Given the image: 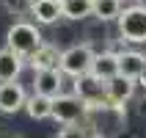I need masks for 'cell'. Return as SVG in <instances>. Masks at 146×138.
Masks as SVG:
<instances>
[{"label": "cell", "mask_w": 146, "mask_h": 138, "mask_svg": "<svg viewBox=\"0 0 146 138\" xmlns=\"http://www.w3.org/2000/svg\"><path fill=\"white\" fill-rule=\"evenodd\" d=\"M119 36L130 44H146V3L121 8L119 14Z\"/></svg>", "instance_id": "6da1fadb"}, {"label": "cell", "mask_w": 146, "mask_h": 138, "mask_svg": "<svg viewBox=\"0 0 146 138\" xmlns=\"http://www.w3.org/2000/svg\"><path fill=\"white\" fill-rule=\"evenodd\" d=\"M41 41H44L41 39V31L33 22H25V19L14 22L11 28H8V33H6V47L14 50L17 55H22V58H28Z\"/></svg>", "instance_id": "7a4b0ae2"}, {"label": "cell", "mask_w": 146, "mask_h": 138, "mask_svg": "<svg viewBox=\"0 0 146 138\" xmlns=\"http://www.w3.org/2000/svg\"><path fill=\"white\" fill-rule=\"evenodd\" d=\"M91 61H94V47H91L88 41H83V44H72V47L61 50V64L58 69L69 77H80L91 69Z\"/></svg>", "instance_id": "3957f363"}, {"label": "cell", "mask_w": 146, "mask_h": 138, "mask_svg": "<svg viewBox=\"0 0 146 138\" xmlns=\"http://www.w3.org/2000/svg\"><path fill=\"white\" fill-rule=\"evenodd\" d=\"M74 94L88 105V111L91 108H113L110 99H108V91H105V80L94 77L91 72L74 77Z\"/></svg>", "instance_id": "277c9868"}, {"label": "cell", "mask_w": 146, "mask_h": 138, "mask_svg": "<svg viewBox=\"0 0 146 138\" xmlns=\"http://www.w3.org/2000/svg\"><path fill=\"white\" fill-rule=\"evenodd\" d=\"M86 113H88V105L77 94H58L52 99V113H50V119H55L61 124H77Z\"/></svg>", "instance_id": "5b68a950"}, {"label": "cell", "mask_w": 146, "mask_h": 138, "mask_svg": "<svg viewBox=\"0 0 146 138\" xmlns=\"http://www.w3.org/2000/svg\"><path fill=\"white\" fill-rule=\"evenodd\" d=\"M33 89H36V94L55 99L58 94H64V72L61 69H39L33 77Z\"/></svg>", "instance_id": "8992f818"}, {"label": "cell", "mask_w": 146, "mask_h": 138, "mask_svg": "<svg viewBox=\"0 0 146 138\" xmlns=\"http://www.w3.org/2000/svg\"><path fill=\"white\" fill-rule=\"evenodd\" d=\"M25 102H28V94L17 80L11 83H0V113H17V111H25Z\"/></svg>", "instance_id": "52a82bcc"}, {"label": "cell", "mask_w": 146, "mask_h": 138, "mask_svg": "<svg viewBox=\"0 0 146 138\" xmlns=\"http://www.w3.org/2000/svg\"><path fill=\"white\" fill-rule=\"evenodd\" d=\"M31 17L39 25H55L58 19H64V6L61 0H31Z\"/></svg>", "instance_id": "ba28073f"}, {"label": "cell", "mask_w": 146, "mask_h": 138, "mask_svg": "<svg viewBox=\"0 0 146 138\" xmlns=\"http://www.w3.org/2000/svg\"><path fill=\"white\" fill-rule=\"evenodd\" d=\"M105 91H108V99L113 108H121L124 102H130L132 94H135V80L124 77V75H116L105 83Z\"/></svg>", "instance_id": "9c48e42d"}, {"label": "cell", "mask_w": 146, "mask_h": 138, "mask_svg": "<svg viewBox=\"0 0 146 138\" xmlns=\"http://www.w3.org/2000/svg\"><path fill=\"white\" fill-rule=\"evenodd\" d=\"M94 77H99V80H110V77H116L119 75V53H113V50H102V53H94V61H91V69H88Z\"/></svg>", "instance_id": "30bf717a"}, {"label": "cell", "mask_w": 146, "mask_h": 138, "mask_svg": "<svg viewBox=\"0 0 146 138\" xmlns=\"http://www.w3.org/2000/svg\"><path fill=\"white\" fill-rule=\"evenodd\" d=\"M28 61H31L33 72H39V69H58V64H61V50L55 44H44L41 41L39 47L28 55Z\"/></svg>", "instance_id": "8fae6325"}, {"label": "cell", "mask_w": 146, "mask_h": 138, "mask_svg": "<svg viewBox=\"0 0 146 138\" xmlns=\"http://www.w3.org/2000/svg\"><path fill=\"white\" fill-rule=\"evenodd\" d=\"M22 66H25V58L17 55L14 50L3 47L0 50V83H11L22 75Z\"/></svg>", "instance_id": "7c38bea8"}, {"label": "cell", "mask_w": 146, "mask_h": 138, "mask_svg": "<svg viewBox=\"0 0 146 138\" xmlns=\"http://www.w3.org/2000/svg\"><path fill=\"white\" fill-rule=\"evenodd\" d=\"M146 69V55L138 50H124L119 53V75L130 77V80H138V75Z\"/></svg>", "instance_id": "4fadbf2b"}, {"label": "cell", "mask_w": 146, "mask_h": 138, "mask_svg": "<svg viewBox=\"0 0 146 138\" xmlns=\"http://www.w3.org/2000/svg\"><path fill=\"white\" fill-rule=\"evenodd\" d=\"M25 111H28V116H31L33 122L50 119V113H52V99L33 91V97H28V102H25Z\"/></svg>", "instance_id": "5bb4252c"}, {"label": "cell", "mask_w": 146, "mask_h": 138, "mask_svg": "<svg viewBox=\"0 0 146 138\" xmlns=\"http://www.w3.org/2000/svg\"><path fill=\"white\" fill-rule=\"evenodd\" d=\"M61 6H64V19L80 22V19H88L91 17L94 0H61Z\"/></svg>", "instance_id": "9a60e30c"}, {"label": "cell", "mask_w": 146, "mask_h": 138, "mask_svg": "<svg viewBox=\"0 0 146 138\" xmlns=\"http://www.w3.org/2000/svg\"><path fill=\"white\" fill-rule=\"evenodd\" d=\"M119 14H121V0H94V11H91V17H97L99 22L119 19Z\"/></svg>", "instance_id": "2e32d148"}, {"label": "cell", "mask_w": 146, "mask_h": 138, "mask_svg": "<svg viewBox=\"0 0 146 138\" xmlns=\"http://www.w3.org/2000/svg\"><path fill=\"white\" fill-rule=\"evenodd\" d=\"M58 138H88V133H86V127H80V124H66L64 130L58 133Z\"/></svg>", "instance_id": "e0dca14e"}, {"label": "cell", "mask_w": 146, "mask_h": 138, "mask_svg": "<svg viewBox=\"0 0 146 138\" xmlns=\"http://www.w3.org/2000/svg\"><path fill=\"white\" fill-rule=\"evenodd\" d=\"M135 83H141V86H143V89H146V69H143V72L138 75V80H135Z\"/></svg>", "instance_id": "ac0fdd59"}]
</instances>
